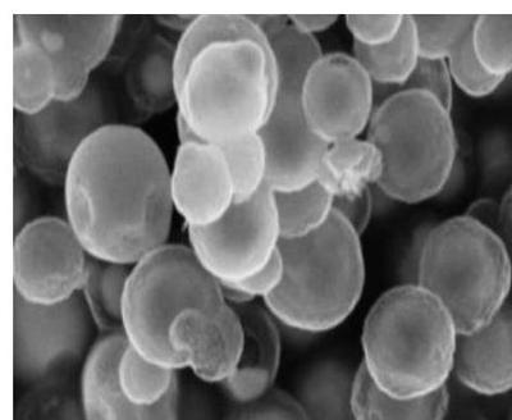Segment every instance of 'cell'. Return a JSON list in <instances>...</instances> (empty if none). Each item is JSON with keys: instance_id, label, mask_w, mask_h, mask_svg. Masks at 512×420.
Returning <instances> with one entry per match:
<instances>
[{"instance_id": "2e32d148", "label": "cell", "mask_w": 512, "mask_h": 420, "mask_svg": "<svg viewBox=\"0 0 512 420\" xmlns=\"http://www.w3.org/2000/svg\"><path fill=\"white\" fill-rule=\"evenodd\" d=\"M169 341L184 369L222 386L239 368L245 332L237 310L226 304L187 310L173 324Z\"/></svg>"}, {"instance_id": "d6a6232c", "label": "cell", "mask_w": 512, "mask_h": 420, "mask_svg": "<svg viewBox=\"0 0 512 420\" xmlns=\"http://www.w3.org/2000/svg\"><path fill=\"white\" fill-rule=\"evenodd\" d=\"M406 15H347L345 24L354 44L379 47L401 33Z\"/></svg>"}, {"instance_id": "603a6c76", "label": "cell", "mask_w": 512, "mask_h": 420, "mask_svg": "<svg viewBox=\"0 0 512 420\" xmlns=\"http://www.w3.org/2000/svg\"><path fill=\"white\" fill-rule=\"evenodd\" d=\"M356 371L338 360H323L310 367L297 388L309 420H355L352 409Z\"/></svg>"}, {"instance_id": "f6af8a7d", "label": "cell", "mask_w": 512, "mask_h": 420, "mask_svg": "<svg viewBox=\"0 0 512 420\" xmlns=\"http://www.w3.org/2000/svg\"><path fill=\"white\" fill-rule=\"evenodd\" d=\"M507 420H512V405H511L509 417H507Z\"/></svg>"}, {"instance_id": "8992f818", "label": "cell", "mask_w": 512, "mask_h": 420, "mask_svg": "<svg viewBox=\"0 0 512 420\" xmlns=\"http://www.w3.org/2000/svg\"><path fill=\"white\" fill-rule=\"evenodd\" d=\"M367 139L382 155L377 187L395 202H428L451 180L459 148L454 121L451 111L425 91L402 90L383 98Z\"/></svg>"}, {"instance_id": "7bdbcfd3", "label": "cell", "mask_w": 512, "mask_h": 420, "mask_svg": "<svg viewBox=\"0 0 512 420\" xmlns=\"http://www.w3.org/2000/svg\"><path fill=\"white\" fill-rule=\"evenodd\" d=\"M445 420H488L479 410L470 406H456L448 410Z\"/></svg>"}, {"instance_id": "8d00e7d4", "label": "cell", "mask_w": 512, "mask_h": 420, "mask_svg": "<svg viewBox=\"0 0 512 420\" xmlns=\"http://www.w3.org/2000/svg\"><path fill=\"white\" fill-rule=\"evenodd\" d=\"M335 212L340 214L360 236L363 235L372 221V190L354 198L335 199Z\"/></svg>"}, {"instance_id": "1f68e13d", "label": "cell", "mask_w": 512, "mask_h": 420, "mask_svg": "<svg viewBox=\"0 0 512 420\" xmlns=\"http://www.w3.org/2000/svg\"><path fill=\"white\" fill-rule=\"evenodd\" d=\"M447 66L454 86L473 99L491 97L505 82L484 70L475 57L470 39L447 59Z\"/></svg>"}, {"instance_id": "4316f807", "label": "cell", "mask_w": 512, "mask_h": 420, "mask_svg": "<svg viewBox=\"0 0 512 420\" xmlns=\"http://www.w3.org/2000/svg\"><path fill=\"white\" fill-rule=\"evenodd\" d=\"M273 194L282 240H299L315 234L335 213V198L318 182L295 193Z\"/></svg>"}, {"instance_id": "ee69618b", "label": "cell", "mask_w": 512, "mask_h": 420, "mask_svg": "<svg viewBox=\"0 0 512 420\" xmlns=\"http://www.w3.org/2000/svg\"><path fill=\"white\" fill-rule=\"evenodd\" d=\"M506 307H507V309L510 310V312L512 314V290H511V294L509 296V300H507Z\"/></svg>"}, {"instance_id": "277c9868", "label": "cell", "mask_w": 512, "mask_h": 420, "mask_svg": "<svg viewBox=\"0 0 512 420\" xmlns=\"http://www.w3.org/2000/svg\"><path fill=\"white\" fill-rule=\"evenodd\" d=\"M283 278L264 307L292 330H335L358 307L367 281L361 236L338 213L299 240H282Z\"/></svg>"}, {"instance_id": "e575fe53", "label": "cell", "mask_w": 512, "mask_h": 420, "mask_svg": "<svg viewBox=\"0 0 512 420\" xmlns=\"http://www.w3.org/2000/svg\"><path fill=\"white\" fill-rule=\"evenodd\" d=\"M454 82H452L447 61H431L420 59L413 76L406 82L402 90H418L433 95L440 100L448 111L454 105Z\"/></svg>"}, {"instance_id": "cb8c5ba5", "label": "cell", "mask_w": 512, "mask_h": 420, "mask_svg": "<svg viewBox=\"0 0 512 420\" xmlns=\"http://www.w3.org/2000/svg\"><path fill=\"white\" fill-rule=\"evenodd\" d=\"M352 57L376 85L377 104L387 95L404 88L422 59L411 15H406L405 24L396 39L373 48L354 44Z\"/></svg>"}, {"instance_id": "44dd1931", "label": "cell", "mask_w": 512, "mask_h": 420, "mask_svg": "<svg viewBox=\"0 0 512 420\" xmlns=\"http://www.w3.org/2000/svg\"><path fill=\"white\" fill-rule=\"evenodd\" d=\"M382 155L368 139L329 145L320 162L317 182L335 199L354 198L378 184Z\"/></svg>"}, {"instance_id": "52a82bcc", "label": "cell", "mask_w": 512, "mask_h": 420, "mask_svg": "<svg viewBox=\"0 0 512 420\" xmlns=\"http://www.w3.org/2000/svg\"><path fill=\"white\" fill-rule=\"evenodd\" d=\"M226 304L221 283L200 266L189 246L168 244L132 267L122 333L145 359L181 371L184 364L169 341L173 324L187 310Z\"/></svg>"}, {"instance_id": "7402d4cb", "label": "cell", "mask_w": 512, "mask_h": 420, "mask_svg": "<svg viewBox=\"0 0 512 420\" xmlns=\"http://www.w3.org/2000/svg\"><path fill=\"white\" fill-rule=\"evenodd\" d=\"M451 408L448 388L415 399H397L383 392L360 365L356 371L352 409L355 420H445Z\"/></svg>"}, {"instance_id": "9a60e30c", "label": "cell", "mask_w": 512, "mask_h": 420, "mask_svg": "<svg viewBox=\"0 0 512 420\" xmlns=\"http://www.w3.org/2000/svg\"><path fill=\"white\" fill-rule=\"evenodd\" d=\"M173 208L187 228L214 225L235 204L230 164L221 146L192 139L178 145L171 168Z\"/></svg>"}, {"instance_id": "83f0119b", "label": "cell", "mask_w": 512, "mask_h": 420, "mask_svg": "<svg viewBox=\"0 0 512 420\" xmlns=\"http://www.w3.org/2000/svg\"><path fill=\"white\" fill-rule=\"evenodd\" d=\"M477 15H411L420 57L447 61L470 39Z\"/></svg>"}, {"instance_id": "7c38bea8", "label": "cell", "mask_w": 512, "mask_h": 420, "mask_svg": "<svg viewBox=\"0 0 512 420\" xmlns=\"http://www.w3.org/2000/svg\"><path fill=\"white\" fill-rule=\"evenodd\" d=\"M90 255L66 218L38 217L13 240V295L57 305L81 294Z\"/></svg>"}, {"instance_id": "ab89813d", "label": "cell", "mask_w": 512, "mask_h": 420, "mask_svg": "<svg viewBox=\"0 0 512 420\" xmlns=\"http://www.w3.org/2000/svg\"><path fill=\"white\" fill-rule=\"evenodd\" d=\"M497 234L504 241L512 264V184L507 187L500 202V222H498Z\"/></svg>"}, {"instance_id": "f35d334b", "label": "cell", "mask_w": 512, "mask_h": 420, "mask_svg": "<svg viewBox=\"0 0 512 420\" xmlns=\"http://www.w3.org/2000/svg\"><path fill=\"white\" fill-rule=\"evenodd\" d=\"M32 209V198L30 187L24 177H20L16 173L15 178V234L22 227L31 222L29 217Z\"/></svg>"}, {"instance_id": "e0dca14e", "label": "cell", "mask_w": 512, "mask_h": 420, "mask_svg": "<svg viewBox=\"0 0 512 420\" xmlns=\"http://www.w3.org/2000/svg\"><path fill=\"white\" fill-rule=\"evenodd\" d=\"M127 341L123 333L99 336L84 362L81 406L85 420H180V395L155 408L123 394L116 378L118 356Z\"/></svg>"}, {"instance_id": "f546056e", "label": "cell", "mask_w": 512, "mask_h": 420, "mask_svg": "<svg viewBox=\"0 0 512 420\" xmlns=\"http://www.w3.org/2000/svg\"><path fill=\"white\" fill-rule=\"evenodd\" d=\"M484 70L506 80L512 73V15L475 16L470 35Z\"/></svg>"}, {"instance_id": "5b68a950", "label": "cell", "mask_w": 512, "mask_h": 420, "mask_svg": "<svg viewBox=\"0 0 512 420\" xmlns=\"http://www.w3.org/2000/svg\"><path fill=\"white\" fill-rule=\"evenodd\" d=\"M415 283L441 301L459 335H469L504 309L512 290V264L500 235L464 214L425 235Z\"/></svg>"}, {"instance_id": "8fae6325", "label": "cell", "mask_w": 512, "mask_h": 420, "mask_svg": "<svg viewBox=\"0 0 512 420\" xmlns=\"http://www.w3.org/2000/svg\"><path fill=\"white\" fill-rule=\"evenodd\" d=\"M189 248L200 266L223 283L248 280L280 251V222L274 194L265 186L245 203L233 204L214 225L187 228Z\"/></svg>"}, {"instance_id": "4dcf8cb0", "label": "cell", "mask_w": 512, "mask_h": 420, "mask_svg": "<svg viewBox=\"0 0 512 420\" xmlns=\"http://www.w3.org/2000/svg\"><path fill=\"white\" fill-rule=\"evenodd\" d=\"M15 420H85L81 401L64 382L31 387L15 409Z\"/></svg>"}, {"instance_id": "30bf717a", "label": "cell", "mask_w": 512, "mask_h": 420, "mask_svg": "<svg viewBox=\"0 0 512 420\" xmlns=\"http://www.w3.org/2000/svg\"><path fill=\"white\" fill-rule=\"evenodd\" d=\"M116 104L98 82L79 99L54 102L36 114L15 116L17 166L52 187H63L82 145L117 120Z\"/></svg>"}, {"instance_id": "836d02e7", "label": "cell", "mask_w": 512, "mask_h": 420, "mask_svg": "<svg viewBox=\"0 0 512 420\" xmlns=\"http://www.w3.org/2000/svg\"><path fill=\"white\" fill-rule=\"evenodd\" d=\"M228 420H309L296 397L272 390L262 399L240 405Z\"/></svg>"}, {"instance_id": "9c48e42d", "label": "cell", "mask_w": 512, "mask_h": 420, "mask_svg": "<svg viewBox=\"0 0 512 420\" xmlns=\"http://www.w3.org/2000/svg\"><path fill=\"white\" fill-rule=\"evenodd\" d=\"M93 318L82 295L57 305H35L13 295V371L35 387L63 382L95 344Z\"/></svg>"}, {"instance_id": "d4e9b609", "label": "cell", "mask_w": 512, "mask_h": 420, "mask_svg": "<svg viewBox=\"0 0 512 420\" xmlns=\"http://www.w3.org/2000/svg\"><path fill=\"white\" fill-rule=\"evenodd\" d=\"M58 99V76L50 58L30 41L13 36V108L31 116Z\"/></svg>"}, {"instance_id": "6da1fadb", "label": "cell", "mask_w": 512, "mask_h": 420, "mask_svg": "<svg viewBox=\"0 0 512 420\" xmlns=\"http://www.w3.org/2000/svg\"><path fill=\"white\" fill-rule=\"evenodd\" d=\"M66 219L91 258L134 267L168 245L171 167L152 136L131 123L95 132L63 184Z\"/></svg>"}, {"instance_id": "f1b7e54d", "label": "cell", "mask_w": 512, "mask_h": 420, "mask_svg": "<svg viewBox=\"0 0 512 420\" xmlns=\"http://www.w3.org/2000/svg\"><path fill=\"white\" fill-rule=\"evenodd\" d=\"M219 146L230 164L235 203L248 202L267 186L268 154L263 139L255 134Z\"/></svg>"}, {"instance_id": "4fadbf2b", "label": "cell", "mask_w": 512, "mask_h": 420, "mask_svg": "<svg viewBox=\"0 0 512 420\" xmlns=\"http://www.w3.org/2000/svg\"><path fill=\"white\" fill-rule=\"evenodd\" d=\"M123 20L121 15H15L13 36L47 54L57 71L58 102H72L111 56Z\"/></svg>"}, {"instance_id": "7a4b0ae2", "label": "cell", "mask_w": 512, "mask_h": 420, "mask_svg": "<svg viewBox=\"0 0 512 420\" xmlns=\"http://www.w3.org/2000/svg\"><path fill=\"white\" fill-rule=\"evenodd\" d=\"M177 135L224 145L259 134L271 116L278 66L250 15H200L176 48Z\"/></svg>"}, {"instance_id": "3957f363", "label": "cell", "mask_w": 512, "mask_h": 420, "mask_svg": "<svg viewBox=\"0 0 512 420\" xmlns=\"http://www.w3.org/2000/svg\"><path fill=\"white\" fill-rule=\"evenodd\" d=\"M459 332L437 298L405 283L384 292L365 318L363 367L387 395L415 399L447 386Z\"/></svg>"}, {"instance_id": "74e56055", "label": "cell", "mask_w": 512, "mask_h": 420, "mask_svg": "<svg viewBox=\"0 0 512 420\" xmlns=\"http://www.w3.org/2000/svg\"><path fill=\"white\" fill-rule=\"evenodd\" d=\"M338 15H288L290 24L305 35L314 36L326 33L340 21Z\"/></svg>"}, {"instance_id": "5bb4252c", "label": "cell", "mask_w": 512, "mask_h": 420, "mask_svg": "<svg viewBox=\"0 0 512 420\" xmlns=\"http://www.w3.org/2000/svg\"><path fill=\"white\" fill-rule=\"evenodd\" d=\"M303 105L310 130L328 146L360 139L377 108L376 85L352 54H323L306 72Z\"/></svg>"}, {"instance_id": "60d3db41", "label": "cell", "mask_w": 512, "mask_h": 420, "mask_svg": "<svg viewBox=\"0 0 512 420\" xmlns=\"http://www.w3.org/2000/svg\"><path fill=\"white\" fill-rule=\"evenodd\" d=\"M466 216L474 218L475 221L497 232L498 222H500V203L492 199L479 200L470 207Z\"/></svg>"}, {"instance_id": "d6986e66", "label": "cell", "mask_w": 512, "mask_h": 420, "mask_svg": "<svg viewBox=\"0 0 512 420\" xmlns=\"http://www.w3.org/2000/svg\"><path fill=\"white\" fill-rule=\"evenodd\" d=\"M454 373L475 394L498 396L512 390V314L506 305L482 330L459 335Z\"/></svg>"}, {"instance_id": "484cf974", "label": "cell", "mask_w": 512, "mask_h": 420, "mask_svg": "<svg viewBox=\"0 0 512 420\" xmlns=\"http://www.w3.org/2000/svg\"><path fill=\"white\" fill-rule=\"evenodd\" d=\"M131 271L132 267L90 257L81 295L100 336L122 333L123 299Z\"/></svg>"}, {"instance_id": "b9f144b4", "label": "cell", "mask_w": 512, "mask_h": 420, "mask_svg": "<svg viewBox=\"0 0 512 420\" xmlns=\"http://www.w3.org/2000/svg\"><path fill=\"white\" fill-rule=\"evenodd\" d=\"M157 24L162 26L163 29L175 31V33L185 34L194 24L198 16L195 15H159L154 17Z\"/></svg>"}, {"instance_id": "ac0fdd59", "label": "cell", "mask_w": 512, "mask_h": 420, "mask_svg": "<svg viewBox=\"0 0 512 420\" xmlns=\"http://www.w3.org/2000/svg\"><path fill=\"white\" fill-rule=\"evenodd\" d=\"M176 48L177 41L160 34L148 35L123 63V98L139 120H149L177 107Z\"/></svg>"}, {"instance_id": "ffe728a7", "label": "cell", "mask_w": 512, "mask_h": 420, "mask_svg": "<svg viewBox=\"0 0 512 420\" xmlns=\"http://www.w3.org/2000/svg\"><path fill=\"white\" fill-rule=\"evenodd\" d=\"M245 332L239 368L222 387L235 403L245 405L273 390L280 372L282 337L277 319L258 303L235 308Z\"/></svg>"}, {"instance_id": "d590c367", "label": "cell", "mask_w": 512, "mask_h": 420, "mask_svg": "<svg viewBox=\"0 0 512 420\" xmlns=\"http://www.w3.org/2000/svg\"><path fill=\"white\" fill-rule=\"evenodd\" d=\"M283 278V266L280 251L267 267L256 273L255 276L248 280L237 283H223V285L231 286L244 295L250 303H256V300L268 299L274 291L280 287Z\"/></svg>"}, {"instance_id": "ba28073f", "label": "cell", "mask_w": 512, "mask_h": 420, "mask_svg": "<svg viewBox=\"0 0 512 420\" xmlns=\"http://www.w3.org/2000/svg\"><path fill=\"white\" fill-rule=\"evenodd\" d=\"M278 66V90L271 116L260 130L268 154L267 186L276 194L315 184L328 148L310 130L303 105L306 72L323 56L314 36L288 24L268 36Z\"/></svg>"}]
</instances>
